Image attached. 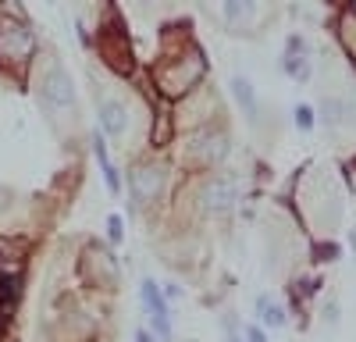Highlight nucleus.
<instances>
[{"label":"nucleus","instance_id":"28","mask_svg":"<svg viewBox=\"0 0 356 342\" xmlns=\"http://www.w3.org/2000/svg\"><path fill=\"white\" fill-rule=\"evenodd\" d=\"M89 147H93L97 164H107V161H111V147H107V136H104V132H93V139H89Z\"/></svg>","mask_w":356,"mask_h":342},{"label":"nucleus","instance_id":"32","mask_svg":"<svg viewBox=\"0 0 356 342\" xmlns=\"http://www.w3.org/2000/svg\"><path fill=\"white\" fill-rule=\"evenodd\" d=\"M129 342H157V335L150 332V328H146V325H139L136 332H132V339Z\"/></svg>","mask_w":356,"mask_h":342},{"label":"nucleus","instance_id":"14","mask_svg":"<svg viewBox=\"0 0 356 342\" xmlns=\"http://www.w3.org/2000/svg\"><path fill=\"white\" fill-rule=\"evenodd\" d=\"M228 93H232L235 107H239L243 122H246L253 132H264V129H267V111H264V100H260V93H257L253 79L243 75V72H235V75L228 79Z\"/></svg>","mask_w":356,"mask_h":342},{"label":"nucleus","instance_id":"3","mask_svg":"<svg viewBox=\"0 0 356 342\" xmlns=\"http://www.w3.org/2000/svg\"><path fill=\"white\" fill-rule=\"evenodd\" d=\"M146 79H150V90L157 93V100L178 104L189 93H196L203 82H211V57L200 43H193L182 54H168L157 57V61L146 68Z\"/></svg>","mask_w":356,"mask_h":342},{"label":"nucleus","instance_id":"7","mask_svg":"<svg viewBox=\"0 0 356 342\" xmlns=\"http://www.w3.org/2000/svg\"><path fill=\"white\" fill-rule=\"evenodd\" d=\"M40 75L33 79L36 86V104L43 107V114L50 122H57L61 114H72L75 111V82H72V72L57 61V57L43 54L36 57V65H33Z\"/></svg>","mask_w":356,"mask_h":342},{"label":"nucleus","instance_id":"16","mask_svg":"<svg viewBox=\"0 0 356 342\" xmlns=\"http://www.w3.org/2000/svg\"><path fill=\"white\" fill-rule=\"evenodd\" d=\"M253 321L271 335V332H285L292 325V314L282 300H275L271 293H257L253 296Z\"/></svg>","mask_w":356,"mask_h":342},{"label":"nucleus","instance_id":"5","mask_svg":"<svg viewBox=\"0 0 356 342\" xmlns=\"http://www.w3.org/2000/svg\"><path fill=\"white\" fill-rule=\"evenodd\" d=\"M243 179L239 171H214L196 179V221L232 225V218L243 211Z\"/></svg>","mask_w":356,"mask_h":342},{"label":"nucleus","instance_id":"22","mask_svg":"<svg viewBox=\"0 0 356 342\" xmlns=\"http://www.w3.org/2000/svg\"><path fill=\"white\" fill-rule=\"evenodd\" d=\"M292 125L296 132H303V136H314L321 125H317V107L314 104H296L292 107Z\"/></svg>","mask_w":356,"mask_h":342},{"label":"nucleus","instance_id":"33","mask_svg":"<svg viewBox=\"0 0 356 342\" xmlns=\"http://www.w3.org/2000/svg\"><path fill=\"white\" fill-rule=\"evenodd\" d=\"M346 250L356 256V221H353V225H346Z\"/></svg>","mask_w":356,"mask_h":342},{"label":"nucleus","instance_id":"10","mask_svg":"<svg viewBox=\"0 0 356 342\" xmlns=\"http://www.w3.org/2000/svg\"><path fill=\"white\" fill-rule=\"evenodd\" d=\"M225 100L218 93L214 82H203L196 93H189L186 100L175 104V125H178V136H193V132H203L211 125H225Z\"/></svg>","mask_w":356,"mask_h":342},{"label":"nucleus","instance_id":"30","mask_svg":"<svg viewBox=\"0 0 356 342\" xmlns=\"http://www.w3.org/2000/svg\"><path fill=\"white\" fill-rule=\"evenodd\" d=\"M243 342H271V335H267L257 321H246L243 325Z\"/></svg>","mask_w":356,"mask_h":342},{"label":"nucleus","instance_id":"19","mask_svg":"<svg viewBox=\"0 0 356 342\" xmlns=\"http://www.w3.org/2000/svg\"><path fill=\"white\" fill-rule=\"evenodd\" d=\"M278 68L296 86H310L317 79V61L314 57H278Z\"/></svg>","mask_w":356,"mask_h":342},{"label":"nucleus","instance_id":"27","mask_svg":"<svg viewBox=\"0 0 356 342\" xmlns=\"http://www.w3.org/2000/svg\"><path fill=\"white\" fill-rule=\"evenodd\" d=\"M218 328H221V339L243 335V318H239L235 310H221V314H218Z\"/></svg>","mask_w":356,"mask_h":342},{"label":"nucleus","instance_id":"20","mask_svg":"<svg viewBox=\"0 0 356 342\" xmlns=\"http://www.w3.org/2000/svg\"><path fill=\"white\" fill-rule=\"evenodd\" d=\"M342 253H346V250H342L339 239H317V243H310V261L321 264V268H324V264H328V268L339 264V261H342Z\"/></svg>","mask_w":356,"mask_h":342},{"label":"nucleus","instance_id":"2","mask_svg":"<svg viewBox=\"0 0 356 342\" xmlns=\"http://www.w3.org/2000/svg\"><path fill=\"white\" fill-rule=\"evenodd\" d=\"M178 168L171 154H139L125 168V189H129V214H157L171 207V196L178 189Z\"/></svg>","mask_w":356,"mask_h":342},{"label":"nucleus","instance_id":"12","mask_svg":"<svg viewBox=\"0 0 356 342\" xmlns=\"http://www.w3.org/2000/svg\"><path fill=\"white\" fill-rule=\"evenodd\" d=\"M264 15H271L267 4H257V0H228L221 4V25L228 36H239V40H257L264 33Z\"/></svg>","mask_w":356,"mask_h":342},{"label":"nucleus","instance_id":"9","mask_svg":"<svg viewBox=\"0 0 356 342\" xmlns=\"http://www.w3.org/2000/svg\"><path fill=\"white\" fill-rule=\"evenodd\" d=\"M40 57V36L33 33V22H18L0 15V72L25 79Z\"/></svg>","mask_w":356,"mask_h":342},{"label":"nucleus","instance_id":"34","mask_svg":"<svg viewBox=\"0 0 356 342\" xmlns=\"http://www.w3.org/2000/svg\"><path fill=\"white\" fill-rule=\"evenodd\" d=\"M221 342H243V335H228V339H221Z\"/></svg>","mask_w":356,"mask_h":342},{"label":"nucleus","instance_id":"17","mask_svg":"<svg viewBox=\"0 0 356 342\" xmlns=\"http://www.w3.org/2000/svg\"><path fill=\"white\" fill-rule=\"evenodd\" d=\"M332 40H335V47H339V54H342V61L353 68V75H356V15L346 8V0L339 4V11H335V18H332Z\"/></svg>","mask_w":356,"mask_h":342},{"label":"nucleus","instance_id":"21","mask_svg":"<svg viewBox=\"0 0 356 342\" xmlns=\"http://www.w3.org/2000/svg\"><path fill=\"white\" fill-rule=\"evenodd\" d=\"M317 318H321L324 328H339V325H342V303H339L335 293L321 296V303H317Z\"/></svg>","mask_w":356,"mask_h":342},{"label":"nucleus","instance_id":"11","mask_svg":"<svg viewBox=\"0 0 356 342\" xmlns=\"http://www.w3.org/2000/svg\"><path fill=\"white\" fill-rule=\"evenodd\" d=\"M317 125L332 139V147L342 150L349 142V154H356V97L346 93H328L317 97Z\"/></svg>","mask_w":356,"mask_h":342},{"label":"nucleus","instance_id":"1","mask_svg":"<svg viewBox=\"0 0 356 342\" xmlns=\"http://www.w3.org/2000/svg\"><path fill=\"white\" fill-rule=\"evenodd\" d=\"M289 211L296 225L317 243V239H335V228L346 221V204L339 196L335 175L321 164H307L292 182L289 193Z\"/></svg>","mask_w":356,"mask_h":342},{"label":"nucleus","instance_id":"4","mask_svg":"<svg viewBox=\"0 0 356 342\" xmlns=\"http://www.w3.org/2000/svg\"><path fill=\"white\" fill-rule=\"evenodd\" d=\"M232 125H211L203 132L193 136H178L171 161L178 168L182 179H203V175H214V171H225L232 161Z\"/></svg>","mask_w":356,"mask_h":342},{"label":"nucleus","instance_id":"35","mask_svg":"<svg viewBox=\"0 0 356 342\" xmlns=\"http://www.w3.org/2000/svg\"><path fill=\"white\" fill-rule=\"evenodd\" d=\"M346 8H349V11L356 15V0H346Z\"/></svg>","mask_w":356,"mask_h":342},{"label":"nucleus","instance_id":"25","mask_svg":"<svg viewBox=\"0 0 356 342\" xmlns=\"http://www.w3.org/2000/svg\"><path fill=\"white\" fill-rule=\"evenodd\" d=\"M104 243L111 250H118V246L125 243V218L122 214H107L104 218Z\"/></svg>","mask_w":356,"mask_h":342},{"label":"nucleus","instance_id":"31","mask_svg":"<svg viewBox=\"0 0 356 342\" xmlns=\"http://www.w3.org/2000/svg\"><path fill=\"white\" fill-rule=\"evenodd\" d=\"M161 289H164V296H168V303H178V300H186V289L178 282H161Z\"/></svg>","mask_w":356,"mask_h":342},{"label":"nucleus","instance_id":"6","mask_svg":"<svg viewBox=\"0 0 356 342\" xmlns=\"http://www.w3.org/2000/svg\"><path fill=\"white\" fill-rule=\"evenodd\" d=\"M93 50L100 57V65L118 75L122 82H132L139 75V65H136V40L129 33V25L118 18V8L111 15V22H100L97 33H93Z\"/></svg>","mask_w":356,"mask_h":342},{"label":"nucleus","instance_id":"15","mask_svg":"<svg viewBox=\"0 0 356 342\" xmlns=\"http://www.w3.org/2000/svg\"><path fill=\"white\" fill-rule=\"evenodd\" d=\"M178 142V125H175V104L157 100L150 107V132H146V154H171Z\"/></svg>","mask_w":356,"mask_h":342},{"label":"nucleus","instance_id":"8","mask_svg":"<svg viewBox=\"0 0 356 342\" xmlns=\"http://www.w3.org/2000/svg\"><path fill=\"white\" fill-rule=\"evenodd\" d=\"M75 278L86 285V293L111 296L122 285V261L114 256V250L100 239H86L82 250L75 253Z\"/></svg>","mask_w":356,"mask_h":342},{"label":"nucleus","instance_id":"29","mask_svg":"<svg viewBox=\"0 0 356 342\" xmlns=\"http://www.w3.org/2000/svg\"><path fill=\"white\" fill-rule=\"evenodd\" d=\"M342 182H346L349 193H356V154H349V157L342 161Z\"/></svg>","mask_w":356,"mask_h":342},{"label":"nucleus","instance_id":"13","mask_svg":"<svg viewBox=\"0 0 356 342\" xmlns=\"http://www.w3.org/2000/svg\"><path fill=\"white\" fill-rule=\"evenodd\" d=\"M97 132H104L107 142H125V147H129L132 111H129L125 97H118V93H100V90H97Z\"/></svg>","mask_w":356,"mask_h":342},{"label":"nucleus","instance_id":"18","mask_svg":"<svg viewBox=\"0 0 356 342\" xmlns=\"http://www.w3.org/2000/svg\"><path fill=\"white\" fill-rule=\"evenodd\" d=\"M139 303H143V314L146 318H175V310L161 289V282L150 278V275H143L139 278Z\"/></svg>","mask_w":356,"mask_h":342},{"label":"nucleus","instance_id":"23","mask_svg":"<svg viewBox=\"0 0 356 342\" xmlns=\"http://www.w3.org/2000/svg\"><path fill=\"white\" fill-rule=\"evenodd\" d=\"M100 175H104V186H107L111 196H118V200L125 196V171H122V164H114V161L100 164Z\"/></svg>","mask_w":356,"mask_h":342},{"label":"nucleus","instance_id":"24","mask_svg":"<svg viewBox=\"0 0 356 342\" xmlns=\"http://www.w3.org/2000/svg\"><path fill=\"white\" fill-rule=\"evenodd\" d=\"M282 57H314V47H310V40L300 33V28H292V33H285Z\"/></svg>","mask_w":356,"mask_h":342},{"label":"nucleus","instance_id":"26","mask_svg":"<svg viewBox=\"0 0 356 342\" xmlns=\"http://www.w3.org/2000/svg\"><path fill=\"white\" fill-rule=\"evenodd\" d=\"M146 328L157 335V342H175V318H146Z\"/></svg>","mask_w":356,"mask_h":342}]
</instances>
